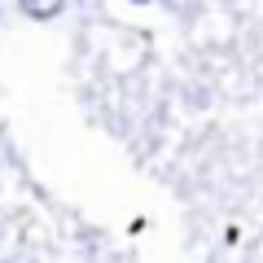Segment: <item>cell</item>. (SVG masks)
<instances>
[{"label":"cell","instance_id":"2","mask_svg":"<svg viewBox=\"0 0 263 263\" xmlns=\"http://www.w3.org/2000/svg\"><path fill=\"white\" fill-rule=\"evenodd\" d=\"M162 5H167L171 13H180V9H189V5H197V0H162Z\"/></svg>","mask_w":263,"mask_h":263},{"label":"cell","instance_id":"1","mask_svg":"<svg viewBox=\"0 0 263 263\" xmlns=\"http://www.w3.org/2000/svg\"><path fill=\"white\" fill-rule=\"evenodd\" d=\"M18 5H22V13L35 18V22H48V18H57V13L66 9V0H18Z\"/></svg>","mask_w":263,"mask_h":263},{"label":"cell","instance_id":"3","mask_svg":"<svg viewBox=\"0 0 263 263\" xmlns=\"http://www.w3.org/2000/svg\"><path fill=\"white\" fill-rule=\"evenodd\" d=\"M132 5H149V0H132Z\"/></svg>","mask_w":263,"mask_h":263}]
</instances>
